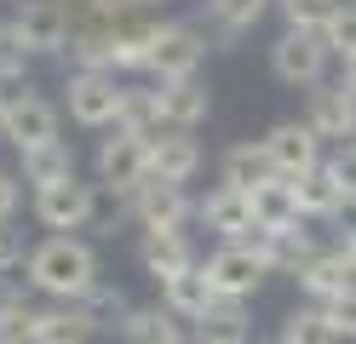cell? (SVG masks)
Wrapping results in <instances>:
<instances>
[{
    "instance_id": "obj_36",
    "label": "cell",
    "mask_w": 356,
    "mask_h": 344,
    "mask_svg": "<svg viewBox=\"0 0 356 344\" xmlns=\"http://www.w3.org/2000/svg\"><path fill=\"white\" fill-rule=\"evenodd\" d=\"M339 86L356 98V58H339Z\"/></svg>"
},
{
    "instance_id": "obj_24",
    "label": "cell",
    "mask_w": 356,
    "mask_h": 344,
    "mask_svg": "<svg viewBox=\"0 0 356 344\" xmlns=\"http://www.w3.org/2000/svg\"><path fill=\"white\" fill-rule=\"evenodd\" d=\"M293 183H299V206H305V218H310V224H333V218H339V206L350 201V195L339 190V178L327 172V161H322L316 172L293 178Z\"/></svg>"
},
{
    "instance_id": "obj_11",
    "label": "cell",
    "mask_w": 356,
    "mask_h": 344,
    "mask_svg": "<svg viewBox=\"0 0 356 344\" xmlns=\"http://www.w3.org/2000/svg\"><path fill=\"white\" fill-rule=\"evenodd\" d=\"M213 115V92L202 75L190 81H155V132L172 126V132H195Z\"/></svg>"
},
{
    "instance_id": "obj_20",
    "label": "cell",
    "mask_w": 356,
    "mask_h": 344,
    "mask_svg": "<svg viewBox=\"0 0 356 344\" xmlns=\"http://www.w3.org/2000/svg\"><path fill=\"white\" fill-rule=\"evenodd\" d=\"M264 178H276V161L264 149V138H241L218 155V183H236V190H259Z\"/></svg>"
},
{
    "instance_id": "obj_38",
    "label": "cell",
    "mask_w": 356,
    "mask_h": 344,
    "mask_svg": "<svg viewBox=\"0 0 356 344\" xmlns=\"http://www.w3.org/2000/svg\"><path fill=\"white\" fill-rule=\"evenodd\" d=\"M0 29H6V17H0Z\"/></svg>"
},
{
    "instance_id": "obj_28",
    "label": "cell",
    "mask_w": 356,
    "mask_h": 344,
    "mask_svg": "<svg viewBox=\"0 0 356 344\" xmlns=\"http://www.w3.org/2000/svg\"><path fill=\"white\" fill-rule=\"evenodd\" d=\"M35 310L24 287H0V344H35Z\"/></svg>"
},
{
    "instance_id": "obj_10",
    "label": "cell",
    "mask_w": 356,
    "mask_h": 344,
    "mask_svg": "<svg viewBox=\"0 0 356 344\" xmlns=\"http://www.w3.org/2000/svg\"><path fill=\"white\" fill-rule=\"evenodd\" d=\"M202 63H207V29H195V23H167L144 75H155V81H190V75H202Z\"/></svg>"
},
{
    "instance_id": "obj_6",
    "label": "cell",
    "mask_w": 356,
    "mask_h": 344,
    "mask_svg": "<svg viewBox=\"0 0 356 344\" xmlns=\"http://www.w3.org/2000/svg\"><path fill=\"white\" fill-rule=\"evenodd\" d=\"M149 178V132H132V126H109L98 138V183L109 195H127Z\"/></svg>"
},
{
    "instance_id": "obj_32",
    "label": "cell",
    "mask_w": 356,
    "mask_h": 344,
    "mask_svg": "<svg viewBox=\"0 0 356 344\" xmlns=\"http://www.w3.org/2000/svg\"><path fill=\"white\" fill-rule=\"evenodd\" d=\"M29 252H35V247H24V229L6 218V224H0V281H6L17 264H29Z\"/></svg>"
},
{
    "instance_id": "obj_31",
    "label": "cell",
    "mask_w": 356,
    "mask_h": 344,
    "mask_svg": "<svg viewBox=\"0 0 356 344\" xmlns=\"http://www.w3.org/2000/svg\"><path fill=\"white\" fill-rule=\"evenodd\" d=\"M322 40H327L333 58H356V0H345V6L333 12V23L322 29Z\"/></svg>"
},
{
    "instance_id": "obj_21",
    "label": "cell",
    "mask_w": 356,
    "mask_h": 344,
    "mask_svg": "<svg viewBox=\"0 0 356 344\" xmlns=\"http://www.w3.org/2000/svg\"><path fill=\"white\" fill-rule=\"evenodd\" d=\"M253 195V213H259V229H293V224H305V206H299V183L293 178H264L259 190H248Z\"/></svg>"
},
{
    "instance_id": "obj_18",
    "label": "cell",
    "mask_w": 356,
    "mask_h": 344,
    "mask_svg": "<svg viewBox=\"0 0 356 344\" xmlns=\"http://www.w3.org/2000/svg\"><path fill=\"white\" fill-rule=\"evenodd\" d=\"M138 264H144V275H155V287H161L167 275L202 264V259H195L184 229H138Z\"/></svg>"
},
{
    "instance_id": "obj_30",
    "label": "cell",
    "mask_w": 356,
    "mask_h": 344,
    "mask_svg": "<svg viewBox=\"0 0 356 344\" xmlns=\"http://www.w3.org/2000/svg\"><path fill=\"white\" fill-rule=\"evenodd\" d=\"M345 0H276V12H282V29H327L333 12H339Z\"/></svg>"
},
{
    "instance_id": "obj_7",
    "label": "cell",
    "mask_w": 356,
    "mask_h": 344,
    "mask_svg": "<svg viewBox=\"0 0 356 344\" xmlns=\"http://www.w3.org/2000/svg\"><path fill=\"white\" fill-rule=\"evenodd\" d=\"M98 218V183H81V178H63L35 190V224L52 229V236H75Z\"/></svg>"
},
{
    "instance_id": "obj_23",
    "label": "cell",
    "mask_w": 356,
    "mask_h": 344,
    "mask_svg": "<svg viewBox=\"0 0 356 344\" xmlns=\"http://www.w3.org/2000/svg\"><path fill=\"white\" fill-rule=\"evenodd\" d=\"M270 6H276V0H207V29H213V40L236 46L241 35L259 29V17Z\"/></svg>"
},
{
    "instance_id": "obj_13",
    "label": "cell",
    "mask_w": 356,
    "mask_h": 344,
    "mask_svg": "<svg viewBox=\"0 0 356 344\" xmlns=\"http://www.w3.org/2000/svg\"><path fill=\"white\" fill-rule=\"evenodd\" d=\"M264 149H270V161H276V172L282 178H305V172H316L322 167V138H316V126L310 121H276L270 132H264Z\"/></svg>"
},
{
    "instance_id": "obj_1",
    "label": "cell",
    "mask_w": 356,
    "mask_h": 344,
    "mask_svg": "<svg viewBox=\"0 0 356 344\" xmlns=\"http://www.w3.org/2000/svg\"><path fill=\"white\" fill-rule=\"evenodd\" d=\"M24 270H29V293L81 304V298L98 287V247L81 241V236H47V241H35Z\"/></svg>"
},
{
    "instance_id": "obj_29",
    "label": "cell",
    "mask_w": 356,
    "mask_h": 344,
    "mask_svg": "<svg viewBox=\"0 0 356 344\" xmlns=\"http://www.w3.org/2000/svg\"><path fill=\"white\" fill-rule=\"evenodd\" d=\"M81 310L92 316V327H98V333H115V327H127V316H132L127 293H121V287H104V281L81 298Z\"/></svg>"
},
{
    "instance_id": "obj_8",
    "label": "cell",
    "mask_w": 356,
    "mask_h": 344,
    "mask_svg": "<svg viewBox=\"0 0 356 344\" xmlns=\"http://www.w3.org/2000/svg\"><path fill=\"white\" fill-rule=\"evenodd\" d=\"M202 270L213 275L218 298H253L264 287V275H270V264L259 259L253 241H218L207 259H202Z\"/></svg>"
},
{
    "instance_id": "obj_35",
    "label": "cell",
    "mask_w": 356,
    "mask_h": 344,
    "mask_svg": "<svg viewBox=\"0 0 356 344\" xmlns=\"http://www.w3.org/2000/svg\"><path fill=\"white\" fill-rule=\"evenodd\" d=\"M327 321H333V333H339V338H356V293L339 298V304H327Z\"/></svg>"
},
{
    "instance_id": "obj_2",
    "label": "cell",
    "mask_w": 356,
    "mask_h": 344,
    "mask_svg": "<svg viewBox=\"0 0 356 344\" xmlns=\"http://www.w3.org/2000/svg\"><path fill=\"white\" fill-rule=\"evenodd\" d=\"M121 104H127V81L115 69H70V81H63V109L86 132L121 126Z\"/></svg>"
},
{
    "instance_id": "obj_12",
    "label": "cell",
    "mask_w": 356,
    "mask_h": 344,
    "mask_svg": "<svg viewBox=\"0 0 356 344\" xmlns=\"http://www.w3.org/2000/svg\"><path fill=\"white\" fill-rule=\"evenodd\" d=\"M195 218H202L218 241H248L259 229V213H253V195L236 190V183H213V190L195 201Z\"/></svg>"
},
{
    "instance_id": "obj_19",
    "label": "cell",
    "mask_w": 356,
    "mask_h": 344,
    "mask_svg": "<svg viewBox=\"0 0 356 344\" xmlns=\"http://www.w3.org/2000/svg\"><path fill=\"white\" fill-rule=\"evenodd\" d=\"M92 338H98V327H92V316L81 304L52 298V304L35 310V344H92Z\"/></svg>"
},
{
    "instance_id": "obj_5",
    "label": "cell",
    "mask_w": 356,
    "mask_h": 344,
    "mask_svg": "<svg viewBox=\"0 0 356 344\" xmlns=\"http://www.w3.org/2000/svg\"><path fill=\"white\" fill-rule=\"evenodd\" d=\"M115 213L138 229H184L195 218V201L184 195V183H161V178H144L138 190L115 195Z\"/></svg>"
},
{
    "instance_id": "obj_26",
    "label": "cell",
    "mask_w": 356,
    "mask_h": 344,
    "mask_svg": "<svg viewBox=\"0 0 356 344\" xmlns=\"http://www.w3.org/2000/svg\"><path fill=\"white\" fill-rule=\"evenodd\" d=\"M248 298H218L207 321H195V344H248Z\"/></svg>"
},
{
    "instance_id": "obj_34",
    "label": "cell",
    "mask_w": 356,
    "mask_h": 344,
    "mask_svg": "<svg viewBox=\"0 0 356 344\" xmlns=\"http://www.w3.org/2000/svg\"><path fill=\"white\" fill-rule=\"evenodd\" d=\"M17 206H24V172H0V224L17 218Z\"/></svg>"
},
{
    "instance_id": "obj_39",
    "label": "cell",
    "mask_w": 356,
    "mask_h": 344,
    "mask_svg": "<svg viewBox=\"0 0 356 344\" xmlns=\"http://www.w3.org/2000/svg\"><path fill=\"white\" fill-rule=\"evenodd\" d=\"M248 344H253V338H248Z\"/></svg>"
},
{
    "instance_id": "obj_16",
    "label": "cell",
    "mask_w": 356,
    "mask_h": 344,
    "mask_svg": "<svg viewBox=\"0 0 356 344\" xmlns=\"http://www.w3.org/2000/svg\"><path fill=\"white\" fill-rule=\"evenodd\" d=\"M195 172H202V144H195V132H149V178L161 183H190Z\"/></svg>"
},
{
    "instance_id": "obj_15",
    "label": "cell",
    "mask_w": 356,
    "mask_h": 344,
    "mask_svg": "<svg viewBox=\"0 0 356 344\" xmlns=\"http://www.w3.org/2000/svg\"><path fill=\"white\" fill-rule=\"evenodd\" d=\"M161 29H167V17H121V23H109V69H115V75H127V69H149Z\"/></svg>"
},
{
    "instance_id": "obj_4",
    "label": "cell",
    "mask_w": 356,
    "mask_h": 344,
    "mask_svg": "<svg viewBox=\"0 0 356 344\" xmlns=\"http://www.w3.org/2000/svg\"><path fill=\"white\" fill-rule=\"evenodd\" d=\"M327 63H333V52H327V40L316 29H282L270 40V75L282 86H293V92L322 86L327 81Z\"/></svg>"
},
{
    "instance_id": "obj_33",
    "label": "cell",
    "mask_w": 356,
    "mask_h": 344,
    "mask_svg": "<svg viewBox=\"0 0 356 344\" xmlns=\"http://www.w3.org/2000/svg\"><path fill=\"white\" fill-rule=\"evenodd\" d=\"M327 172L339 178V190H345V195H356V138H350V144H339V149L327 155Z\"/></svg>"
},
{
    "instance_id": "obj_9",
    "label": "cell",
    "mask_w": 356,
    "mask_h": 344,
    "mask_svg": "<svg viewBox=\"0 0 356 344\" xmlns=\"http://www.w3.org/2000/svg\"><path fill=\"white\" fill-rule=\"evenodd\" d=\"M58 104L47 98V92H35V86H24V92H12L6 98V144L24 155V149H40V144H52L58 138Z\"/></svg>"
},
{
    "instance_id": "obj_25",
    "label": "cell",
    "mask_w": 356,
    "mask_h": 344,
    "mask_svg": "<svg viewBox=\"0 0 356 344\" xmlns=\"http://www.w3.org/2000/svg\"><path fill=\"white\" fill-rule=\"evenodd\" d=\"M276 344H339V333H333L327 321V304H293L282 321H276Z\"/></svg>"
},
{
    "instance_id": "obj_3",
    "label": "cell",
    "mask_w": 356,
    "mask_h": 344,
    "mask_svg": "<svg viewBox=\"0 0 356 344\" xmlns=\"http://www.w3.org/2000/svg\"><path fill=\"white\" fill-rule=\"evenodd\" d=\"M6 35L29 58H63L70 52V35H75V17H70L63 0H17L6 12Z\"/></svg>"
},
{
    "instance_id": "obj_22",
    "label": "cell",
    "mask_w": 356,
    "mask_h": 344,
    "mask_svg": "<svg viewBox=\"0 0 356 344\" xmlns=\"http://www.w3.org/2000/svg\"><path fill=\"white\" fill-rule=\"evenodd\" d=\"M63 178H81V161H75L70 138H52V144H40V149H24V183L47 190V183H63Z\"/></svg>"
},
{
    "instance_id": "obj_37",
    "label": "cell",
    "mask_w": 356,
    "mask_h": 344,
    "mask_svg": "<svg viewBox=\"0 0 356 344\" xmlns=\"http://www.w3.org/2000/svg\"><path fill=\"white\" fill-rule=\"evenodd\" d=\"M0 138H6V92H0Z\"/></svg>"
},
{
    "instance_id": "obj_14",
    "label": "cell",
    "mask_w": 356,
    "mask_h": 344,
    "mask_svg": "<svg viewBox=\"0 0 356 344\" xmlns=\"http://www.w3.org/2000/svg\"><path fill=\"white\" fill-rule=\"evenodd\" d=\"M305 121L316 126L322 144H350L356 138V98L339 86V81H322V86H310V104H305Z\"/></svg>"
},
{
    "instance_id": "obj_17",
    "label": "cell",
    "mask_w": 356,
    "mask_h": 344,
    "mask_svg": "<svg viewBox=\"0 0 356 344\" xmlns=\"http://www.w3.org/2000/svg\"><path fill=\"white\" fill-rule=\"evenodd\" d=\"M161 304L184 321V327H195V321H207V310L218 304V287H213V275L202 264H190V270H178L161 281Z\"/></svg>"
},
{
    "instance_id": "obj_27",
    "label": "cell",
    "mask_w": 356,
    "mask_h": 344,
    "mask_svg": "<svg viewBox=\"0 0 356 344\" xmlns=\"http://www.w3.org/2000/svg\"><path fill=\"white\" fill-rule=\"evenodd\" d=\"M121 344H184V321H178L167 304L155 310H132L127 327H121Z\"/></svg>"
}]
</instances>
